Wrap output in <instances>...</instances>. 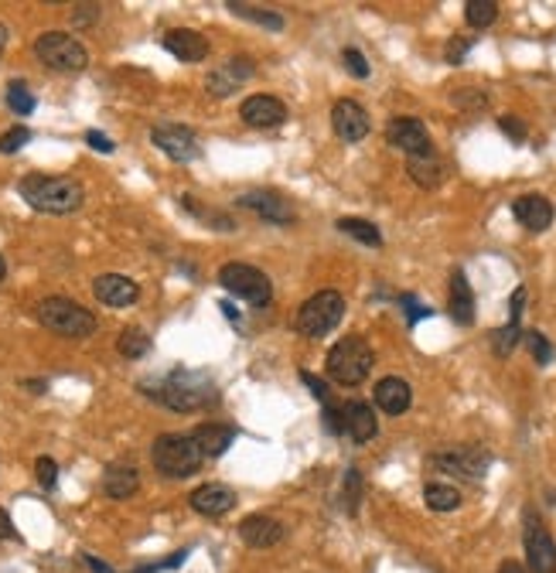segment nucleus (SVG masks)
<instances>
[{
    "mask_svg": "<svg viewBox=\"0 0 556 573\" xmlns=\"http://www.w3.org/2000/svg\"><path fill=\"white\" fill-rule=\"evenodd\" d=\"M17 191L34 212H45V216H72L85 202L83 185L75 178H58V174H28L21 178Z\"/></svg>",
    "mask_w": 556,
    "mask_h": 573,
    "instance_id": "1",
    "label": "nucleus"
},
{
    "mask_svg": "<svg viewBox=\"0 0 556 573\" xmlns=\"http://www.w3.org/2000/svg\"><path fill=\"white\" fill-rule=\"evenodd\" d=\"M144 392H151V400L157 403H164L168 410L174 413H191V410H202L205 403H212L216 400V389L212 383L199 375V372H171L168 379H157L151 386H140Z\"/></svg>",
    "mask_w": 556,
    "mask_h": 573,
    "instance_id": "2",
    "label": "nucleus"
},
{
    "mask_svg": "<svg viewBox=\"0 0 556 573\" xmlns=\"http://www.w3.org/2000/svg\"><path fill=\"white\" fill-rule=\"evenodd\" d=\"M372 362H375V355H372L369 341L358 335H349L328 352L324 369H328V379H331V383L352 389V386H362V383L369 379Z\"/></svg>",
    "mask_w": 556,
    "mask_h": 573,
    "instance_id": "3",
    "label": "nucleus"
},
{
    "mask_svg": "<svg viewBox=\"0 0 556 573\" xmlns=\"http://www.w3.org/2000/svg\"><path fill=\"white\" fill-rule=\"evenodd\" d=\"M34 318L62 338H89L100 328L96 314L83 304H75L72 297H45L34 307Z\"/></svg>",
    "mask_w": 556,
    "mask_h": 573,
    "instance_id": "4",
    "label": "nucleus"
},
{
    "mask_svg": "<svg viewBox=\"0 0 556 573\" xmlns=\"http://www.w3.org/2000/svg\"><path fill=\"white\" fill-rule=\"evenodd\" d=\"M154 472L164 478H188L202 468L205 454L191 434H161L151 447Z\"/></svg>",
    "mask_w": 556,
    "mask_h": 573,
    "instance_id": "5",
    "label": "nucleus"
},
{
    "mask_svg": "<svg viewBox=\"0 0 556 573\" xmlns=\"http://www.w3.org/2000/svg\"><path fill=\"white\" fill-rule=\"evenodd\" d=\"M341 318H345V297L338 290H318L314 297H307L301 304L294 328L304 338H324L341 324Z\"/></svg>",
    "mask_w": 556,
    "mask_h": 573,
    "instance_id": "6",
    "label": "nucleus"
},
{
    "mask_svg": "<svg viewBox=\"0 0 556 573\" xmlns=\"http://www.w3.org/2000/svg\"><path fill=\"white\" fill-rule=\"evenodd\" d=\"M34 55L55 72H83L89 66V51L83 41L68 31H45L34 41Z\"/></svg>",
    "mask_w": 556,
    "mask_h": 573,
    "instance_id": "7",
    "label": "nucleus"
},
{
    "mask_svg": "<svg viewBox=\"0 0 556 573\" xmlns=\"http://www.w3.org/2000/svg\"><path fill=\"white\" fill-rule=\"evenodd\" d=\"M219 284L239 297V301L253 304V307H267L273 301V284L263 270H256L250 263H225L219 270Z\"/></svg>",
    "mask_w": 556,
    "mask_h": 573,
    "instance_id": "8",
    "label": "nucleus"
},
{
    "mask_svg": "<svg viewBox=\"0 0 556 573\" xmlns=\"http://www.w3.org/2000/svg\"><path fill=\"white\" fill-rule=\"evenodd\" d=\"M523 542H525V560H529V573H553L556 570V542L550 536V529L536 516V508H525L523 519Z\"/></svg>",
    "mask_w": 556,
    "mask_h": 573,
    "instance_id": "9",
    "label": "nucleus"
},
{
    "mask_svg": "<svg viewBox=\"0 0 556 573\" xmlns=\"http://www.w3.org/2000/svg\"><path fill=\"white\" fill-rule=\"evenodd\" d=\"M430 464L440 472H451L457 478H468V481H481L491 464V454L485 447H451V451H440L430 457Z\"/></svg>",
    "mask_w": 556,
    "mask_h": 573,
    "instance_id": "10",
    "label": "nucleus"
},
{
    "mask_svg": "<svg viewBox=\"0 0 556 573\" xmlns=\"http://www.w3.org/2000/svg\"><path fill=\"white\" fill-rule=\"evenodd\" d=\"M151 140L161 147V151L168 154L171 161L188 164V161H199V157H202L199 137L191 134L188 127H181V123H157V127L151 130Z\"/></svg>",
    "mask_w": 556,
    "mask_h": 573,
    "instance_id": "11",
    "label": "nucleus"
},
{
    "mask_svg": "<svg viewBox=\"0 0 556 573\" xmlns=\"http://www.w3.org/2000/svg\"><path fill=\"white\" fill-rule=\"evenodd\" d=\"M386 140L393 144V147H396V151H403L406 157H417V154H430V151H434L430 134H427L423 119H417V117H393V119H389Z\"/></svg>",
    "mask_w": 556,
    "mask_h": 573,
    "instance_id": "12",
    "label": "nucleus"
},
{
    "mask_svg": "<svg viewBox=\"0 0 556 573\" xmlns=\"http://www.w3.org/2000/svg\"><path fill=\"white\" fill-rule=\"evenodd\" d=\"M239 117L243 123H250L256 130H273L287 123V106L270 93H256V96H246L243 106H239Z\"/></svg>",
    "mask_w": 556,
    "mask_h": 573,
    "instance_id": "13",
    "label": "nucleus"
},
{
    "mask_svg": "<svg viewBox=\"0 0 556 573\" xmlns=\"http://www.w3.org/2000/svg\"><path fill=\"white\" fill-rule=\"evenodd\" d=\"M246 79H253V58L236 55V58L222 62L219 68H212V72H208V83L205 85H208V93H212L216 100H225V96H233Z\"/></svg>",
    "mask_w": 556,
    "mask_h": 573,
    "instance_id": "14",
    "label": "nucleus"
},
{
    "mask_svg": "<svg viewBox=\"0 0 556 573\" xmlns=\"http://www.w3.org/2000/svg\"><path fill=\"white\" fill-rule=\"evenodd\" d=\"M331 127H335V134L341 137L345 144H358V140H366L372 130L369 113L355 100H338L335 106H331Z\"/></svg>",
    "mask_w": 556,
    "mask_h": 573,
    "instance_id": "15",
    "label": "nucleus"
},
{
    "mask_svg": "<svg viewBox=\"0 0 556 573\" xmlns=\"http://www.w3.org/2000/svg\"><path fill=\"white\" fill-rule=\"evenodd\" d=\"M236 205H243V208H253L256 216H263L267 222H277V225H290V222H294V205L287 202L284 195L267 191V188H253V191L239 195Z\"/></svg>",
    "mask_w": 556,
    "mask_h": 573,
    "instance_id": "16",
    "label": "nucleus"
},
{
    "mask_svg": "<svg viewBox=\"0 0 556 573\" xmlns=\"http://www.w3.org/2000/svg\"><path fill=\"white\" fill-rule=\"evenodd\" d=\"M284 523L280 519H273V516H263V512H256V516H246L243 523H239V540L246 542L250 550H270L277 542L284 540Z\"/></svg>",
    "mask_w": 556,
    "mask_h": 573,
    "instance_id": "17",
    "label": "nucleus"
},
{
    "mask_svg": "<svg viewBox=\"0 0 556 573\" xmlns=\"http://www.w3.org/2000/svg\"><path fill=\"white\" fill-rule=\"evenodd\" d=\"M512 216H516L519 225L529 229V233H546V229L553 225V202H550L546 195L529 191V195H519V198L512 202Z\"/></svg>",
    "mask_w": 556,
    "mask_h": 573,
    "instance_id": "18",
    "label": "nucleus"
},
{
    "mask_svg": "<svg viewBox=\"0 0 556 573\" xmlns=\"http://www.w3.org/2000/svg\"><path fill=\"white\" fill-rule=\"evenodd\" d=\"M93 294L106 307H130L140 297V286H137V280L123 277V273H102V277L93 280Z\"/></svg>",
    "mask_w": 556,
    "mask_h": 573,
    "instance_id": "19",
    "label": "nucleus"
},
{
    "mask_svg": "<svg viewBox=\"0 0 556 573\" xmlns=\"http://www.w3.org/2000/svg\"><path fill=\"white\" fill-rule=\"evenodd\" d=\"M372 400H375V406H379L383 413H389V417H403L406 410H410V403H413V389H410V383L400 379V375H386V379L375 383Z\"/></svg>",
    "mask_w": 556,
    "mask_h": 573,
    "instance_id": "20",
    "label": "nucleus"
},
{
    "mask_svg": "<svg viewBox=\"0 0 556 573\" xmlns=\"http://www.w3.org/2000/svg\"><path fill=\"white\" fill-rule=\"evenodd\" d=\"M188 506L195 508L199 516H208V519H219L225 516L229 508L236 506V491L229 489V485H202V489H195L188 495Z\"/></svg>",
    "mask_w": 556,
    "mask_h": 573,
    "instance_id": "21",
    "label": "nucleus"
},
{
    "mask_svg": "<svg viewBox=\"0 0 556 573\" xmlns=\"http://www.w3.org/2000/svg\"><path fill=\"white\" fill-rule=\"evenodd\" d=\"M164 48L178 62H205L208 58V38L195 28H174V31L164 34Z\"/></svg>",
    "mask_w": 556,
    "mask_h": 573,
    "instance_id": "22",
    "label": "nucleus"
},
{
    "mask_svg": "<svg viewBox=\"0 0 556 573\" xmlns=\"http://www.w3.org/2000/svg\"><path fill=\"white\" fill-rule=\"evenodd\" d=\"M345 417V434L355 440V444H369L375 434H379V420H375V410L362 400H352V403L341 410Z\"/></svg>",
    "mask_w": 556,
    "mask_h": 573,
    "instance_id": "23",
    "label": "nucleus"
},
{
    "mask_svg": "<svg viewBox=\"0 0 556 573\" xmlns=\"http://www.w3.org/2000/svg\"><path fill=\"white\" fill-rule=\"evenodd\" d=\"M447 314L455 318V324H474V290L468 284L464 270L451 273V301H447Z\"/></svg>",
    "mask_w": 556,
    "mask_h": 573,
    "instance_id": "24",
    "label": "nucleus"
},
{
    "mask_svg": "<svg viewBox=\"0 0 556 573\" xmlns=\"http://www.w3.org/2000/svg\"><path fill=\"white\" fill-rule=\"evenodd\" d=\"M137 489H140V472H137L134 464L117 461V464H110L102 472V491L110 498H130V495H137Z\"/></svg>",
    "mask_w": 556,
    "mask_h": 573,
    "instance_id": "25",
    "label": "nucleus"
},
{
    "mask_svg": "<svg viewBox=\"0 0 556 573\" xmlns=\"http://www.w3.org/2000/svg\"><path fill=\"white\" fill-rule=\"evenodd\" d=\"M195 444L205 457H222L229 451V444L236 440V427L233 423H202L195 434Z\"/></svg>",
    "mask_w": 556,
    "mask_h": 573,
    "instance_id": "26",
    "label": "nucleus"
},
{
    "mask_svg": "<svg viewBox=\"0 0 556 573\" xmlns=\"http://www.w3.org/2000/svg\"><path fill=\"white\" fill-rule=\"evenodd\" d=\"M406 174L413 178V185L427 188V191H434V188L444 185V164H440V157L434 151L406 157Z\"/></svg>",
    "mask_w": 556,
    "mask_h": 573,
    "instance_id": "27",
    "label": "nucleus"
},
{
    "mask_svg": "<svg viewBox=\"0 0 556 573\" xmlns=\"http://www.w3.org/2000/svg\"><path fill=\"white\" fill-rule=\"evenodd\" d=\"M117 352L123 355V358H144V355L151 352V335L144 331V328H123L119 331V338H117Z\"/></svg>",
    "mask_w": 556,
    "mask_h": 573,
    "instance_id": "28",
    "label": "nucleus"
},
{
    "mask_svg": "<svg viewBox=\"0 0 556 573\" xmlns=\"http://www.w3.org/2000/svg\"><path fill=\"white\" fill-rule=\"evenodd\" d=\"M338 233L358 239L362 246H372V250H379V246H383V233L366 219H352V216H349V219H338Z\"/></svg>",
    "mask_w": 556,
    "mask_h": 573,
    "instance_id": "29",
    "label": "nucleus"
},
{
    "mask_svg": "<svg viewBox=\"0 0 556 573\" xmlns=\"http://www.w3.org/2000/svg\"><path fill=\"white\" fill-rule=\"evenodd\" d=\"M423 502L434 508V512H455L461 506V491L451 489V485H440V481H430L423 489Z\"/></svg>",
    "mask_w": 556,
    "mask_h": 573,
    "instance_id": "30",
    "label": "nucleus"
},
{
    "mask_svg": "<svg viewBox=\"0 0 556 573\" xmlns=\"http://www.w3.org/2000/svg\"><path fill=\"white\" fill-rule=\"evenodd\" d=\"M229 11L239 17H246V21H253V24H263V28H270V31H280L284 28V17L277 14V11H263V7H250V4H229Z\"/></svg>",
    "mask_w": 556,
    "mask_h": 573,
    "instance_id": "31",
    "label": "nucleus"
},
{
    "mask_svg": "<svg viewBox=\"0 0 556 573\" xmlns=\"http://www.w3.org/2000/svg\"><path fill=\"white\" fill-rule=\"evenodd\" d=\"M519 338H523V328H519L516 321H508L506 328H499V331H491V352L499 355V358H508V355L516 352V345H519Z\"/></svg>",
    "mask_w": 556,
    "mask_h": 573,
    "instance_id": "32",
    "label": "nucleus"
},
{
    "mask_svg": "<svg viewBox=\"0 0 556 573\" xmlns=\"http://www.w3.org/2000/svg\"><path fill=\"white\" fill-rule=\"evenodd\" d=\"M464 17H468L472 28H489L499 17V4L495 0H468L464 4Z\"/></svg>",
    "mask_w": 556,
    "mask_h": 573,
    "instance_id": "33",
    "label": "nucleus"
},
{
    "mask_svg": "<svg viewBox=\"0 0 556 573\" xmlns=\"http://www.w3.org/2000/svg\"><path fill=\"white\" fill-rule=\"evenodd\" d=\"M358 502H362V474H358V468H349L345 472V485H341V508L349 516H355Z\"/></svg>",
    "mask_w": 556,
    "mask_h": 573,
    "instance_id": "34",
    "label": "nucleus"
},
{
    "mask_svg": "<svg viewBox=\"0 0 556 573\" xmlns=\"http://www.w3.org/2000/svg\"><path fill=\"white\" fill-rule=\"evenodd\" d=\"M7 106L14 110L17 117H31V113H34V96H31V89L21 83V79H14V83L7 85Z\"/></svg>",
    "mask_w": 556,
    "mask_h": 573,
    "instance_id": "35",
    "label": "nucleus"
},
{
    "mask_svg": "<svg viewBox=\"0 0 556 573\" xmlns=\"http://www.w3.org/2000/svg\"><path fill=\"white\" fill-rule=\"evenodd\" d=\"M181 205H185L188 212L195 216V219L208 222V225H216V229H222V233H233V219H225V216H216V212H202L199 208V202L191 198V195H181Z\"/></svg>",
    "mask_w": 556,
    "mask_h": 573,
    "instance_id": "36",
    "label": "nucleus"
},
{
    "mask_svg": "<svg viewBox=\"0 0 556 573\" xmlns=\"http://www.w3.org/2000/svg\"><path fill=\"white\" fill-rule=\"evenodd\" d=\"M525 338V345H529V352H533V358L540 362V366H546V362H553V345H550V338L543 335V331H529Z\"/></svg>",
    "mask_w": 556,
    "mask_h": 573,
    "instance_id": "37",
    "label": "nucleus"
},
{
    "mask_svg": "<svg viewBox=\"0 0 556 573\" xmlns=\"http://www.w3.org/2000/svg\"><path fill=\"white\" fill-rule=\"evenodd\" d=\"M455 106L457 110H485V106H489V96H485L481 89H457Z\"/></svg>",
    "mask_w": 556,
    "mask_h": 573,
    "instance_id": "38",
    "label": "nucleus"
},
{
    "mask_svg": "<svg viewBox=\"0 0 556 573\" xmlns=\"http://www.w3.org/2000/svg\"><path fill=\"white\" fill-rule=\"evenodd\" d=\"M28 140H31V130L28 127H14V130H7V134L0 137V154H17Z\"/></svg>",
    "mask_w": 556,
    "mask_h": 573,
    "instance_id": "39",
    "label": "nucleus"
},
{
    "mask_svg": "<svg viewBox=\"0 0 556 573\" xmlns=\"http://www.w3.org/2000/svg\"><path fill=\"white\" fill-rule=\"evenodd\" d=\"M34 474H38V485L51 491L55 481H58V464H55L51 457H38V461H34Z\"/></svg>",
    "mask_w": 556,
    "mask_h": 573,
    "instance_id": "40",
    "label": "nucleus"
},
{
    "mask_svg": "<svg viewBox=\"0 0 556 573\" xmlns=\"http://www.w3.org/2000/svg\"><path fill=\"white\" fill-rule=\"evenodd\" d=\"M341 62H345L349 75H355V79H366V75H369V62H366V55H362L358 48L341 51Z\"/></svg>",
    "mask_w": 556,
    "mask_h": 573,
    "instance_id": "41",
    "label": "nucleus"
},
{
    "mask_svg": "<svg viewBox=\"0 0 556 573\" xmlns=\"http://www.w3.org/2000/svg\"><path fill=\"white\" fill-rule=\"evenodd\" d=\"M100 21V4H75L72 7V24L75 28H89Z\"/></svg>",
    "mask_w": 556,
    "mask_h": 573,
    "instance_id": "42",
    "label": "nucleus"
},
{
    "mask_svg": "<svg viewBox=\"0 0 556 573\" xmlns=\"http://www.w3.org/2000/svg\"><path fill=\"white\" fill-rule=\"evenodd\" d=\"M301 379H304V386L314 392V400H318L321 406L331 403V389H328V383H324V379H318V375H311V372H301Z\"/></svg>",
    "mask_w": 556,
    "mask_h": 573,
    "instance_id": "43",
    "label": "nucleus"
},
{
    "mask_svg": "<svg viewBox=\"0 0 556 573\" xmlns=\"http://www.w3.org/2000/svg\"><path fill=\"white\" fill-rule=\"evenodd\" d=\"M499 130L512 140V144H523L525 140V127H523V119H516V117H502L499 119Z\"/></svg>",
    "mask_w": 556,
    "mask_h": 573,
    "instance_id": "44",
    "label": "nucleus"
},
{
    "mask_svg": "<svg viewBox=\"0 0 556 573\" xmlns=\"http://www.w3.org/2000/svg\"><path fill=\"white\" fill-rule=\"evenodd\" d=\"M468 51H472V38H461V34H457V38H451V45H447V62H451V66L464 62Z\"/></svg>",
    "mask_w": 556,
    "mask_h": 573,
    "instance_id": "45",
    "label": "nucleus"
},
{
    "mask_svg": "<svg viewBox=\"0 0 556 573\" xmlns=\"http://www.w3.org/2000/svg\"><path fill=\"white\" fill-rule=\"evenodd\" d=\"M324 427L331 430V434H345V417H341V410L335 403L324 406Z\"/></svg>",
    "mask_w": 556,
    "mask_h": 573,
    "instance_id": "46",
    "label": "nucleus"
},
{
    "mask_svg": "<svg viewBox=\"0 0 556 573\" xmlns=\"http://www.w3.org/2000/svg\"><path fill=\"white\" fill-rule=\"evenodd\" d=\"M400 301H403V307L410 311V314H406V318H410V324H417V321L430 318V307H420V304H417V297H410V294H403Z\"/></svg>",
    "mask_w": 556,
    "mask_h": 573,
    "instance_id": "47",
    "label": "nucleus"
},
{
    "mask_svg": "<svg viewBox=\"0 0 556 573\" xmlns=\"http://www.w3.org/2000/svg\"><path fill=\"white\" fill-rule=\"evenodd\" d=\"M85 144H89V147H96L100 154H113V140H110L106 134H100V130H89V134H85Z\"/></svg>",
    "mask_w": 556,
    "mask_h": 573,
    "instance_id": "48",
    "label": "nucleus"
},
{
    "mask_svg": "<svg viewBox=\"0 0 556 573\" xmlns=\"http://www.w3.org/2000/svg\"><path fill=\"white\" fill-rule=\"evenodd\" d=\"M188 560V550H181V553H171V557H164L161 563H151V570L157 573V570H174V567H181Z\"/></svg>",
    "mask_w": 556,
    "mask_h": 573,
    "instance_id": "49",
    "label": "nucleus"
},
{
    "mask_svg": "<svg viewBox=\"0 0 556 573\" xmlns=\"http://www.w3.org/2000/svg\"><path fill=\"white\" fill-rule=\"evenodd\" d=\"M0 540H21L17 536V529H14V523H11V516L0 508Z\"/></svg>",
    "mask_w": 556,
    "mask_h": 573,
    "instance_id": "50",
    "label": "nucleus"
},
{
    "mask_svg": "<svg viewBox=\"0 0 556 573\" xmlns=\"http://www.w3.org/2000/svg\"><path fill=\"white\" fill-rule=\"evenodd\" d=\"M523 304H525V286H519V290L512 294V314H508V321H516V324H519V314H523Z\"/></svg>",
    "mask_w": 556,
    "mask_h": 573,
    "instance_id": "51",
    "label": "nucleus"
},
{
    "mask_svg": "<svg viewBox=\"0 0 556 573\" xmlns=\"http://www.w3.org/2000/svg\"><path fill=\"white\" fill-rule=\"evenodd\" d=\"M85 567H89V570H93V573H113V570H110V567H106V563H102V560L100 557H89V553H85Z\"/></svg>",
    "mask_w": 556,
    "mask_h": 573,
    "instance_id": "52",
    "label": "nucleus"
},
{
    "mask_svg": "<svg viewBox=\"0 0 556 573\" xmlns=\"http://www.w3.org/2000/svg\"><path fill=\"white\" fill-rule=\"evenodd\" d=\"M499 573H525V567L519 563V560H502V567H499Z\"/></svg>",
    "mask_w": 556,
    "mask_h": 573,
    "instance_id": "53",
    "label": "nucleus"
},
{
    "mask_svg": "<svg viewBox=\"0 0 556 573\" xmlns=\"http://www.w3.org/2000/svg\"><path fill=\"white\" fill-rule=\"evenodd\" d=\"M4 45H7V28L0 24V51H4Z\"/></svg>",
    "mask_w": 556,
    "mask_h": 573,
    "instance_id": "54",
    "label": "nucleus"
},
{
    "mask_svg": "<svg viewBox=\"0 0 556 573\" xmlns=\"http://www.w3.org/2000/svg\"><path fill=\"white\" fill-rule=\"evenodd\" d=\"M7 277V263H4V256H0V280Z\"/></svg>",
    "mask_w": 556,
    "mask_h": 573,
    "instance_id": "55",
    "label": "nucleus"
},
{
    "mask_svg": "<svg viewBox=\"0 0 556 573\" xmlns=\"http://www.w3.org/2000/svg\"><path fill=\"white\" fill-rule=\"evenodd\" d=\"M134 573H154L151 567H140V570H134Z\"/></svg>",
    "mask_w": 556,
    "mask_h": 573,
    "instance_id": "56",
    "label": "nucleus"
}]
</instances>
